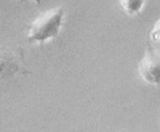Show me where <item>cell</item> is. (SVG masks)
<instances>
[{
  "instance_id": "cell-1",
  "label": "cell",
  "mask_w": 160,
  "mask_h": 132,
  "mask_svg": "<svg viewBox=\"0 0 160 132\" xmlns=\"http://www.w3.org/2000/svg\"><path fill=\"white\" fill-rule=\"evenodd\" d=\"M64 17L63 8L51 10L37 18L29 27L27 35L29 43L43 44L57 37L62 27Z\"/></svg>"
},
{
  "instance_id": "cell-2",
  "label": "cell",
  "mask_w": 160,
  "mask_h": 132,
  "mask_svg": "<svg viewBox=\"0 0 160 132\" xmlns=\"http://www.w3.org/2000/svg\"><path fill=\"white\" fill-rule=\"evenodd\" d=\"M20 71H26L23 51L0 48V79L11 78Z\"/></svg>"
},
{
  "instance_id": "cell-3",
  "label": "cell",
  "mask_w": 160,
  "mask_h": 132,
  "mask_svg": "<svg viewBox=\"0 0 160 132\" xmlns=\"http://www.w3.org/2000/svg\"><path fill=\"white\" fill-rule=\"evenodd\" d=\"M141 76L147 82L158 84L159 81V58L155 56L150 48L148 55H147L141 64Z\"/></svg>"
},
{
  "instance_id": "cell-4",
  "label": "cell",
  "mask_w": 160,
  "mask_h": 132,
  "mask_svg": "<svg viewBox=\"0 0 160 132\" xmlns=\"http://www.w3.org/2000/svg\"><path fill=\"white\" fill-rule=\"evenodd\" d=\"M145 0H120L124 10L129 14H136L141 12Z\"/></svg>"
},
{
  "instance_id": "cell-5",
  "label": "cell",
  "mask_w": 160,
  "mask_h": 132,
  "mask_svg": "<svg viewBox=\"0 0 160 132\" xmlns=\"http://www.w3.org/2000/svg\"><path fill=\"white\" fill-rule=\"evenodd\" d=\"M16 1H20V2H23L25 1V0H16ZM34 1L35 2V3H37L38 4H39V3H41V0H34Z\"/></svg>"
}]
</instances>
